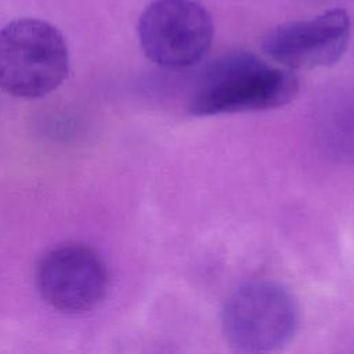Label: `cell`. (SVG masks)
<instances>
[{"label": "cell", "instance_id": "1", "mask_svg": "<svg viewBox=\"0 0 354 354\" xmlns=\"http://www.w3.org/2000/svg\"><path fill=\"white\" fill-rule=\"evenodd\" d=\"M299 91L297 77L256 54L235 50L214 59L199 76L188 108L194 116L268 111L286 105Z\"/></svg>", "mask_w": 354, "mask_h": 354}, {"label": "cell", "instance_id": "2", "mask_svg": "<svg viewBox=\"0 0 354 354\" xmlns=\"http://www.w3.org/2000/svg\"><path fill=\"white\" fill-rule=\"evenodd\" d=\"M69 51L61 32L36 18L15 19L0 29V88L19 98H40L62 84Z\"/></svg>", "mask_w": 354, "mask_h": 354}, {"label": "cell", "instance_id": "3", "mask_svg": "<svg viewBox=\"0 0 354 354\" xmlns=\"http://www.w3.org/2000/svg\"><path fill=\"white\" fill-rule=\"evenodd\" d=\"M297 308L277 282L257 279L238 286L225 300L221 325L227 343L238 354H272L292 337Z\"/></svg>", "mask_w": 354, "mask_h": 354}, {"label": "cell", "instance_id": "4", "mask_svg": "<svg viewBox=\"0 0 354 354\" xmlns=\"http://www.w3.org/2000/svg\"><path fill=\"white\" fill-rule=\"evenodd\" d=\"M213 33L212 17L196 0H153L138 21L142 51L167 69L199 62L212 46Z\"/></svg>", "mask_w": 354, "mask_h": 354}, {"label": "cell", "instance_id": "5", "mask_svg": "<svg viewBox=\"0 0 354 354\" xmlns=\"http://www.w3.org/2000/svg\"><path fill=\"white\" fill-rule=\"evenodd\" d=\"M35 283L41 299L64 314L94 308L106 295L109 272L101 256L83 243H65L37 261Z\"/></svg>", "mask_w": 354, "mask_h": 354}, {"label": "cell", "instance_id": "6", "mask_svg": "<svg viewBox=\"0 0 354 354\" xmlns=\"http://www.w3.org/2000/svg\"><path fill=\"white\" fill-rule=\"evenodd\" d=\"M350 37V17L333 8L308 19L281 24L263 37V51L288 69L329 66L340 59Z\"/></svg>", "mask_w": 354, "mask_h": 354}]
</instances>
